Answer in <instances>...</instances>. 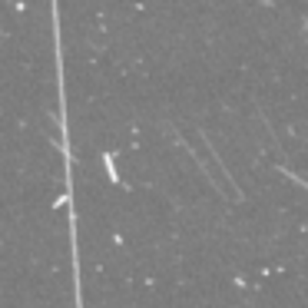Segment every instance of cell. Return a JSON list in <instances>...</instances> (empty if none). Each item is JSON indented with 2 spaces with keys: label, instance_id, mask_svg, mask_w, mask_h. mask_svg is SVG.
<instances>
[{
  "label": "cell",
  "instance_id": "6da1fadb",
  "mask_svg": "<svg viewBox=\"0 0 308 308\" xmlns=\"http://www.w3.org/2000/svg\"><path fill=\"white\" fill-rule=\"evenodd\" d=\"M103 166H106V176H109V182H120V172L113 169V153H106V156H103Z\"/></svg>",
  "mask_w": 308,
  "mask_h": 308
}]
</instances>
